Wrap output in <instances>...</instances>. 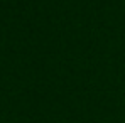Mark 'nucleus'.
Returning <instances> with one entry per match:
<instances>
[]
</instances>
